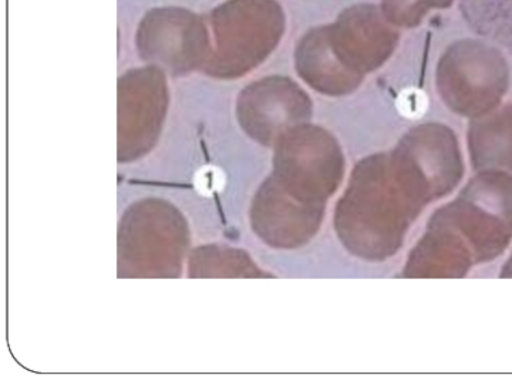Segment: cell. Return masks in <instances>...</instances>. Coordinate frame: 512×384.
Wrapping results in <instances>:
<instances>
[{
  "mask_svg": "<svg viewBox=\"0 0 512 384\" xmlns=\"http://www.w3.org/2000/svg\"><path fill=\"white\" fill-rule=\"evenodd\" d=\"M192 184L201 196L212 198V196L221 194L226 189L227 176L222 168L208 164V166L201 167L195 173Z\"/></svg>",
  "mask_w": 512,
  "mask_h": 384,
  "instance_id": "3957f363",
  "label": "cell"
},
{
  "mask_svg": "<svg viewBox=\"0 0 512 384\" xmlns=\"http://www.w3.org/2000/svg\"><path fill=\"white\" fill-rule=\"evenodd\" d=\"M400 111L404 116L411 118L420 117L424 114L427 102L424 100V95L410 93L405 95L404 98L401 96L399 100Z\"/></svg>",
  "mask_w": 512,
  "mask_h": 384,
  "instance_id": "277c9868",
  "label": "cell"
},
{
  "mask_svg": "<svg viewBox=\"0 0 512 384\" xmlns=\"http://www.w3.org/2000/svg\"><path fill=\"white\" fill-rule=\"evenodd\" d=\"M137 52L172 76L203 70L213 52L207 24L190 9H150L137 27Z\"/></svg>",
  "mask_w": 512,
  "mask_h": 384,
  "instance_id": "7a4b0ae2",
  "label": "cell"
},
{
  "mask_svg": "<svg viewBox=\"0 0 512 384\" xmlns=\"http://www.w3.org/2000/svg\"><path fill=\"white\" fill-rule=\"evenodd\" d=\"M213 52L203 71L217 79H235L264 61L283 31L274 0H227L209 15Z\"/></svg>",
  "mask_w": 512,
  "mask_h": 384,
  "instance_id": "6da1fadb",
  "label": "cell"
}]
</instances>
